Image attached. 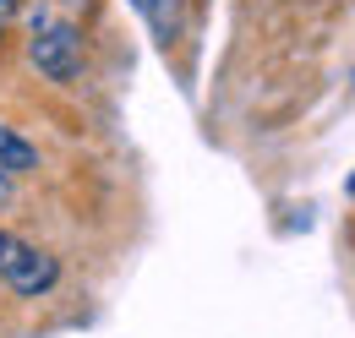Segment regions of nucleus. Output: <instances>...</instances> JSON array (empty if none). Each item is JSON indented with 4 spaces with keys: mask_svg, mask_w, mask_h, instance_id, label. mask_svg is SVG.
Returning a JSON list of instances; mask_svg holds the SVG:
<instances>
[{
    "mask_svg": "<svg viewBox=\"0 0 355 338\" xmlns=\"http://www.w3.org/2000/svg\"><path fill=\"white\" fill-rule=\"evenodd\" d=\"M17 295H49L55 290V278H60V262L39 246H17V256L6 262V273H0Z\"/></svg>",
    "mask_w": 355,
    "mask_h": 338,
    "instance_id": "obj_2",
    "label": "nucleus"
},
{
    "mask_svg": "<svg viewBox=\"0 0 355 338\" xmlns=\"http://www.w3.org/2000/svg\"><path fill=\"white\" fill-rule=\"evenodd\" d=\"M28 169H39V148L28 142V136H17L11 126H0V175H28Z\"/></svg>",
    "mask_w": 355,
    "mask_h": 338,
    "instance_id": "obj_3",
    "label": "nucleus"
},
{
    "mask_svg": "<svg viewBox=\"0 0 355 338\" xmlns=\"http://www.w3.org/2000/svg\"><path fill=\"white\" fill-rule=\"evenodd\" d=\"M11 202V175H0V208Z\"/></svg>",
    "mask_w": 355,
    "mask_h": 338,
    "instance_id": "obj_7",
    "label": "nucleus"
},
{
    "mask_svg": "<svg viewBox=\"0 0 355 338\" xmlns=\"http://www.w3.org/2000/svg\"><path fill=\"white\" fill-rule=\"evenodd\" d=\"M28 55H33V66L44 71L49 82H71V77L83 71V39H77L66 22H55V17H39Z\"/></svg>",
    "mask_w": 355,
    "mask_h": 338,
    "instance_id": "obj_1",
    "label": "nucleus"
},
{
    "mask_svg": "<svg viewBox=\"0 0 355 338\" xmlns=\"http://www.w3.org/2000/svg\"><path fill=\"white\" fill-rule=\"evenodd\" d=\"M17 246H22V240H17V235H6V229H0V273H6V262H11V256H17Z\"/></svg>",
    "mask_w": 355,
    "mask_h": 338,
    "instance_id": "obj_4",
    "label": "nucleus"
},
{
    "mask_svg": "<svg viewBox=\"0 0 355 338\" xmlns=\"http://www.w3.org/2000/svg\"><path fill=\"white\" fill-rule=\"evenodd\" d=\"M11 17H17V0H0V28H6Z\"/></svg>",
    "mask_w": 355,
    "mask_h": 338,
    "instance_id": "obj_5",
    "label": "nucleus"
},
{
    "mask_svg": "<svg viewBox=\"0 0 355 338\" xmlns=\"http://www.w3.org/2000/svg\"><path fill=\"white\" fill-rule=\"evenodd\" d=\"M137 11H142V17H159V0H132Z\"/></svg>",
    "mask_w": 355,
    "mask_h": 338,
    "instance_id": "obj_6",
    "label": "nucleus"
}]
</instances>
